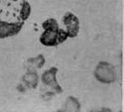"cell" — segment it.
Segmentation results:
<instances>
[{
	"mask_svg": "<svg viewBox=\"0 0 124 112\" xmlns=\"http://www.w3.org/2000/svg\"><path fill=\"white\" fill-rule=\"evenodd\" d=\"M25 22L8 23L0 22V39H4L17 35L22 31Z\"/></svg>",
	"mask_w": 124,
	"mask_h": 112,
	"instance_id": "3",
	"label": "cell"
},
{
	"mask_svg": "<svg viewBox=\"0 0 124 112\" xmlns=\"http://www.w3.org/2000/svg\"><path fill=\"white\" fill-rule=\"evenodd\" d=\"M63 23L66 26V33L68 37L74 38L77 37L79 32V20L72 13H65L63 17Z\"/></svg>",
	"mask_w": 124,
	"mask_h": 112,
	"instance_id": "4",
	"label": "cell"
},
{
	"mask_svg": "<svg viewBox=\"0 0 124 112\" xmlns=\"http://www.w3.org/2000/svg\"><path fill=\"white\" fill-rule=\"evenodd\" d=\"M22 1L14 2L13 0H0V22H23L20 18Z\"/></svg>",
	"mask_w": 124,
	"mask_h": 112,
	"instance_id": "1",
	"label": "cell"
},
{
	"mask_svg": "<svg viewBox=\"0 0 124 112\" xmlns=\"http://www.w3.org/2000/svg\"><path fill=\"white\" fill-rule=\"evenodd\" d=\"M95 77L98 81L103 83H111L115 81L116 74L113 66L106 62H101L95 70Z\"/></svg>",
	"mask_w": 124,
	"mask_h": 112,
	"instance_id": "2",
	"label": "cell"
},
{
	"mask_svg": "<svg viewBox=\"0 0 124 112\" xmlns=\"http://www.w3.org/2000/svg\"><path fill=\"white\" fill-rule=\"evenodd\" d=\"M58 71V69L56 67H53L51 69L46 71L43 73L42 77H41V80H42L43 83L45 85H49L51 86V88H53L54 90L57 91L58 92L61 93L62 91L61 86H59V84L57 83V81L55 79V76Z\"/></svg>",
	"mask_w": 124,
	"mask_h": 112,
	"instance_id": "5",
	"label": "cell"
},
{
	"mask_svg": "<svg viewBox=\"0 0 124 112\" xmlns=\"http://www.w3.org/2000/svg\"><path fill=\"white\" fill-rule=\"evenodd\" d=\"M13 1H14V2H18V1H22V0H13Z\"/></svg>",
	"mask_w": 124,
	"mask_h": 112,
	"instance_id": "10",
	"label": "cell"
},
{
	"mask_svg": "<svg viewBox=\"0 0 124 112\" xmlns=\"http://www.w3.org/2000/svg\"><path fill=\"white\" fill-rule=\"evenodd\" d=\"M68 38V35L66 31H65L62 28H59V30L57 31V41L58 44H61L64 42H65Z\"/></svg>",
	"mask_w": 124,
	"mask_h": 112,
	"instance_id": "9",
	"label": "cell"
},
{
	"mask_svg": "<svg viewBox=\"0 0 124 112\" xmlns=\"http://www.w3.org/2000/svg\"><path fill=\"white\" fill-rule=\"evenodd\" d=\"M39 40L40 43L46 47H55L59 45L57 41V32L44 30Z\"/></svg>",
	"mask_w": 124,
	"mask_h": 112,
	"instance_id": "6",
	"label": "cell"
},
{
	"mask_svg": "<svg viewBox=\"0 0 124 112\" xmlns=\"http://www.w3.org/2000/svg\"><path fill=\"white\" fill-rule=\"evenodd\" d=\"M42 27L44 30L46 31H52V32H57L59 30V24H58L57 21L55 18H48L43 22Z\"/></svg>",
	"mask_w": 124,
	"mask_h": 112,
	"instance_id": "8",
	"label": "cell"
},
{
	"mask_svg": "<svg viewBox=\"0 0 124 112\" xmlns=\"http://www.w3.org/2000/svg\"><path fill=\"white\" fill-rule=\"evenodd\" d=\"M31 13V7L28 1L23 0L22 1L21 9H20V18L23 22H26L29 18Z\"/></svg>",
	"mask_w": 124,
	"mask_h": 112,
	"instance_id": "7",
	"label": "cell"
}]
</instances>
